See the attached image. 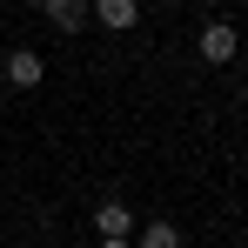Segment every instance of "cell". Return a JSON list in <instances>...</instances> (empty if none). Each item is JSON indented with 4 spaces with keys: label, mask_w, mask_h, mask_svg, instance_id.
Listing matches in <instances>:
<instances>
[{
    "label": "cell",
    "mask_w": 248,
    "mask_h": 248,
    "mask_svg": "<svg viewBox=\"0 0 248 248\" xmlns=\"http://www.w3.org/2000/svg\"><path fill=\"white\" fill-rule=\"evenodd\" d=\"M0 67H7V87H41V74H47V61L34 54V47H14Z\"/></svg>",
    "instance_id": "cell-2"
},
{
    "label": "cell",
    "mask_w": 248,
    "mask_h": 248,
    "mask_svg": "<svg viewBox=\"0 0 248 248\" xmlns=\"http://www.w3.org/2000/svg\"><path fill=\"white\" fill-rule=\"evenodd\" d=\"M94 228H101V242H127V235H134V215H127L121 202H101L94 208Z\"/></svg>",
    "instance_id": "cell-3"
},
{
    "label": "cell",
    "mask_w": 248,
    "mask_h": 248,
    "mask_svg": "<svg viewBox=\"0 0 248 248\" xmlns=\"http://www.w3.org/2000/svg\"><path fill=\"white\" fill-rule=\"evenodd\" d=\"M87 14H94L101 27H114V34H127V27L141 20V7H134V0H101V7H87Z\"/></svg>",
    "instance_id": "cell-5"
},
{
    "label": "cell",
    "mask_w": 248,
    "mask_h": 248,
    "mask_svg": "<svg viewBox=\"0 0 248 248\" xmlns=\"http://www.w3.org/2000/svg\"><path fill=\"white\" fill-rule=\"evenodd\" d=\"M41 14H47V27H61V34H74V27H87V20H94L81 0H47Z\"/></svg>",
    "instance_id": "cell-4"
},
{
    "label": "cell",
    "mask_w": 248,
    "mask_h": 248,
    "mask_svg": "<svg viewBox=\"0 0 248 248\" xmlns=\"http://www.w3.org/2000/svg\"><path fill=\"white\" fill-rule=\"evenodd\" d=\"M242 108H248V94H242Z\"/></svg>",
    "instance_id": "cell-8"
},
{
    "label": "cell",
    "mask_w": 248,
    "mask_h": 248,
    "mask_svg": "<svg viewBox=\"0 0 248 248\" xmlns=\"http://www.w3.org/2000/svg\"><path fill=\"white\" fill-rule=\"evenodd\" d=\"M101 248H134V242H101Z\"/></svg>",
    "instance_id": "cell-7"
},
{
    "label": "cell",
    "mask_w": 248,
    "mask_h": 248,
    "mask_svg": "<svg viewBox=\"0 0 248 248\" xmlns=\"http://www.w3.org/2000/svg\"><path fill=\"white\" fill-rule=\"evenodd\" d=\"M235 47H242V41H235V27H228V20H208V27H202V61H208V67H228V61H235Z\"/></svg>",
    "instance_id": "cell-1"
},
{
    "label": "cell",
    "mask_w": 248,
    "mask_h": 248,
    "mask_svg": "<svg viewBox=\"0 0 248 248\" xmlns=\"http://www.w3.org/2000/svg\"><path fill=\"white\" fill-rule=\"evenodd\" d=\"M134 248H181V228H174V221H148Z\"/></svg>",
    "instance_id": "cell-6"
}]
</instances>
